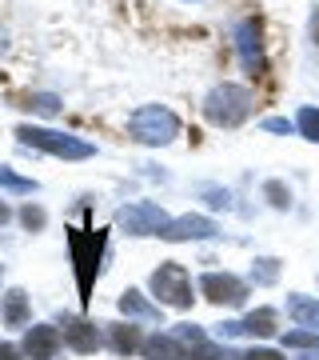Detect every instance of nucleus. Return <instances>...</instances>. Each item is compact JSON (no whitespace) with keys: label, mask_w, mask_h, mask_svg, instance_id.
Masks as SVG:
<instances>
[{"label":"nucleus","mask_w":319,"mask_h":360,"mask_svg":"<svg viewBox=\"0 0 319 360\" xmlns=\"http://www.w3.org/2000/svg\"><path fill=\"white\" fill-rule=\"evenodd\" d=\"M311 37H315V44H319V8H315V16H311Z\"/></svg>","instance_id":"31"},{"label":"nucleus","mask_w":319,"mask_h":360,"mask_svg":"<svg viewBox=\"0 0 319 360\" xmlns=\"http://www.w3.org/2000/svg\"><path fill=\"white\" fill-rule=\"evenodd\" d=\"M25 352L20 348H13V345H0V360H20Z\"/></svg>","instance_id":"29"},{"label":"nucleus","mask_w":319,"mask_h":360,"mask_svg":"<svg viewBox=\"0 0 319 360\" xmlns=\"http://www.w3.org/2000/svg\"><path fill=\"white\" fill-rule=\"evenodd\" d=\"M240 360H283L280 352H271V348H252V352H243Z\"/></svg>","instance_id":"28"},{"label":"nucleus","mask_w":319,"mask_h":360,"mask_svg":"<svg viewBox=\"0 0 319 360\" xmlns=\"http://www.w3.org/2000/svg\"><path fill=\"white\" fill-rule=\"evenodd\" d=\"M4 324H8V328H25L28 324V296H25V288H13V292L4 296Z\"/></svg>","instance_id":"16"},{"label":"nucleus","mask_w":319,"mask_h":360,"mask_svg":"<svg viewBox=\"0 0 319 360\" xmlns=\"http://www.w3.org/2000/svg\"><path fill=\"white\" fill-rule=\"evenodd\" d=\"M152 292L160 304L168 309H188L191 304V281H188V269L176 264V260H168L160 269L152 272Z\"/></svg>","instance_id":"5"},{"label":"nucleus","mask_w":319,"mask_h":360,"mask_svg":"<svg viewBox=\"0 0 319 360\" xmlns=\"http://www.w3.org/2000/svg\"><path fill=\"white\" fill-rule=\"evenodd\" d=\"M20 224H25L28 232H40L44 224H48V212H44L40 205H25L20 208Z\"/></svg>","instance_id":"23"},{"label":"nucleus","mask_w":319,"mask_h":360,"mask_svg":"<svg viewBox=\"0 0 319 360\" xmlns=\"http://www.w3.org/2000/svg\"><path fill=\"white\" fill-rule=\"evenodd\" d=\"M16 136L28 144V148H40V153L64 156V160H88L96 148L80 136H68V132H52V129H36V124H20Z\"/></svg>","instance_id":"2"},{"label":"nucleus","mask_w":319,"mask_h":360,"mask_svg":"<svg viewBox=\"0 0 319 360\" xmlns=\"http://www.w3.org/2000/svg\"><path fill=\"white\" fill-rule=\"evenodd\" d=\"M148 360H188V352H184V345H179L176 336H148L144 340V348H140Z\"/></svg>","instance_id":"12"},{"label":"nucleus","mask_w":319,"mask_h":360,"mask_svg":"<svg viewBox=\"0 0 319 360\" xmlns=\"http://www.w3.org/2000/svg\"><path fill=\"white\" fill-rule=\"evenodd\" d=\"M160 236L172 240V245H179V240H208V236H216V220H208V217H179V220H172Z\"/></svg>","instance_id":"10"},{"label":"nucleus","mask_w":319,"mask_h":360,"mask_svg":"<svg viewBox=\"0 0 319 360\" xmlns=\"http://www.w3.org/2000/svg\"><path fill=\"white\" fill-rule=\"evenodd\" d=\"M116 304H120V312H124V316H140V321H160V309H156V304H148V300H144V292H136V288L120 292V300H116Z\"/></svg>","instance_id":"14"},{"label":"nucleus","mask_w":319,"mask_h":360,"mask_svg":"<svg viewBox=\"0 0 319 360\" xmlns=\"http://www.w3.org/2000/svg\"><path fill=\"white\" fill-rule=\"evenodd\" d=\"M236 44H240L243 65L252 68V72H264V44H259V25L255 20H243L236 28Z\"/></svg>","instance_id":"11"},{"label":"nucleus","mask_w":319,"mask_h":360,"mask_svg":"<svg viewBox=\"0 0 319 360\" xmlns=\"http://www.w3.org/2000/svg\"><path fill=\"white\" fill-rule=\"evenodd\" d=\"M204 196H208V205H216V208H228L231 205V196L219 193V188H204Z\"/></svg>","instance_id":"27"},{"label":"nucleus","mask_w":319,"mask_h":360,"mask_svg":"<svg viewBox=\"0 0 319 360\" xmlns=\"http://www.w3.org/2000/svg\"><path fill=\"white\" fill-rule=\"evenodd\" d=\"M204 112H208L212 124H219V129H236V124H243L247 112H252V92L240 89V84H219V89H212Z\"/></svg>","instance_id":"3"},{"label":"nucleus","mask_w":319,"mask_h":360,"mask_svg":"<svg viewBox=\"0 0 319 360\" xmlns=\"http://www.w3.org/2000/svg\"><path fill=\"white\" fill-rule=\"evenodd\" d=\"M264 196H268L276 208H287V205H292V193H287V184H280V180H268V184H264Z\"/></svg>","instance_id":"24"},{"label":"nucleus","mask_w":319,"mask_h":360,"mask_svg":"<svg viewBox=\"0 0 319 360\" xmlns=\"http://www.w3.org/2000/svg\"><path fill=\"white\" fill-rule=\"evenodd\" d=\"M276 276H280V260H271V257L255 260V269H252V281L255 284H276Z\"/></svg>","instance_id":"22"},{"label":"nucleus","mask_w":319,"mask_h":360,"mask_svg":"<svg viewBox=\"0 0 319 360\" xmlns=\"http://www.w3.org/2000/svg\"><path fill=\"white\" fill-rule=\"evenodd\" d=\"M60 345H64V333L52 328V324H32L25 333V356L28 360H56Z\"/></svg>","instance_id":"8"},{"label":"nucleus","mask_w":319,"mask_h":360,"mask_svg":"<svg viewBox=\"0 0 319 360\" xmlns=\"http://www.w3.org/2000/svg\"><path fill=\"white\" fill-rule=\"evenodd\" d=\"M295 129L304 132L307 141H319V108H299V116H295Z\"/></svg>","instance_id":"21"},{"label":"nucleus","mask_w":319,"mask_h":360,"mask_svg":"<svg viewBox=\"0 0 319 360\" xmlns=\"http://www.w3.org/2000/svg\"><path fill=\"white\" fill-rule=\"evenodd\" d=\"M287 312H292L299 324H307V328H319V300H307V296H287Z\"/></svg>","instance_id":"17"},{"label":"nucleus","mask_w":319,"mask_h":360,"mask_svg":"<svg viewBox=\"0 0 319 360\" xmlns=\"http://www.w3.org/2000/svg\"><path fill=\"white\" fill-rule=\"evenodd\" d=\"M280 328V316H276V309H255L247 312L240 321V333H252V336H271Z\"/></svg>","instance_id":"15"},{"label":"nucleus","mask_w":319,"mask_h":360,"mask_svg":"<svg viewBox=\"0 0 319 360\" xmlns=\"http://www.w3.org/2000/svg\"><path fill=\"white\" fill-rule=\"evenodd\" d=\"M68 245H72V264H76V281H80V300L88 304L92 300V272L100 269V248H104V236L100 232H84V229H72L68 232Z\"/></svg>","instance_id":"4"},{"label":"nucleus","mask_w":319,"mask_h":360,"mask_svg":"<svg viewBox=\"0 0 319 360\" xmlns=\"http://www.w3.org/2000/svg\"><path fill=\"white\" fill-rule=\"evenodd\" d=\"M116 224L128 232V236H160V232L172 224L164 217V208L152 205V200H136V205H124L116 212Z\"/></svg>","instance_id":"6"},{"label":"nucleus","mask_w":319,"mask_h":360,"mask_svg":"<svg viewBox=\"0 0 319 360\" xmlns=\"http://www.w3.org/2000/svg\"><path fill=\"white\" fill-rule=\"evenodd\" d=\"M200 292L212 300V304H231V309H240L243 300H247V284L240 276H231V272H208L200 276Z\"/></svg>","instance_id":"7"},{"label":"nucleus","mask_w":319,"mask_h":360,"mask_svg":"<svg viewBox=\"0 0 319 360\" xmlns=\"http://www.w3.org/2000/svg\"><path fill=\"white\" fill-rule=\"evenodd\" d=\"M64 345L80 352V356H92L96 348L104 345V336L96 333V324L84 321V316H64Z\"/></svg>","instance_id":"9"},{"label":"nucleus","mask_w":319,"mask_h":360,"mask_svg":"<svg viewBox=\"0 0 319 360\" xmlns=\"http://www.w3.org/2000/svg\"><path fill=\"white\" fill-rule=\"evenodd\" d=\"M283 345L287 348H319V333H287Z\"/></svg>","instance_id":"25"},{"label":"nucleus","mask_w":319,"mask_h":360,"mask_svg":"<svg viewBox=\"0 0 319 360\" xmlns=\"http://www.w3.org/2000/svg\"><path fill=\"white\" fill-rule=\"evenodd\" d=\"M8 217H13V212H8V205H4V200H0V229L8 224Z\"/></svg>","instance_id":"30"},{"label":"nucleus","mask_w":319,"mask_h":360,"mask_svg":"<svg viewBox=\"0 0 319 360\" xmlns=\"http://www.w3.org/2000/svg\"><path fill=\"white\" fill-rule=\"evenodd\" d=\"M0 49H4V32H0Z\"/></svg>","instance_id":"32"},{"label":"nucleus","mask_w":319,"mask_h":360,"mask_svg":"<svg viewBox=\"0 0 319 360\" xmlns=\"http://www.w3.org/2000/svg\"><path fill=\"white\" fill-rule=\"evenodd\" d=\"M0 188H8V193H36V180L16 176L13 168H0Z\"/></svg>","instance_id":"20"},{"label":"nucleus","mask_w":319,"mask_h":360,"mask_svg":"<svg viewBox=\"0 0 319 360\" xmlns=\"http://www.w3.org/2000/svg\"><path fill=\"white\" fill-rule=\"evenodd\" d=\"M108 340L120 356H132V352H140L144 348V336L136 324H108Z\"/></svg>","instance_id":"13"},{"label":"nucleus","mask_w":319,"mask_h":360,"mask_svg":"<svg viewBox=\"0 0 319 360\" xmlns=\"http://www.w3.org/2000/svg\"><path fill=\"white\" fill-rule=\"evenodd\" d=\"M188 360H240V356H231L224 345H212V340H204V345H191V348H188Z\"/></svg>","instance_id":"19"},{"label":"nucleus","mask_w":319,"mask_h":360,"mask_svg":"<svg viewBox=\"0 0 319 360\" xmlns=\"http://www.w3.org/2000/svg\"><path fill=\"white\" fill-rule=\"evenodd\" d=\"M20 108H32L40 116H56L60 112V96H52V92H28V96H16Z\"/></svg>","instance_id":"18"},{"label":"nucleus","mask_w":319,"mask_h":360,"mask_svg":"<svg viewBox=\"0 0 319 360\" xmlns=\"http://www.w3.org/2000/svg\"><path fill=\"white\" fill-rule=\"evenodd\" d=\"M128 132L140 144H168L172 136H179V116L172 108H160V104H144L132 112Z\"/></svg>","instance_id":"1"},{"label":"nucleus","mask_w":319,"mask_h":360,"mask_svg":"<svg viewBox=\"0 0 319 360\" xmlns=\"http://www.w3.org/2000/svg\"><path fill=\"white\" fill-rule=\"evenodd\" d=\"M264 129H268V132H292L295 124L287 120V116H271V120H264Z\"/></svg>","instance_id":"26"}]
</instances>
